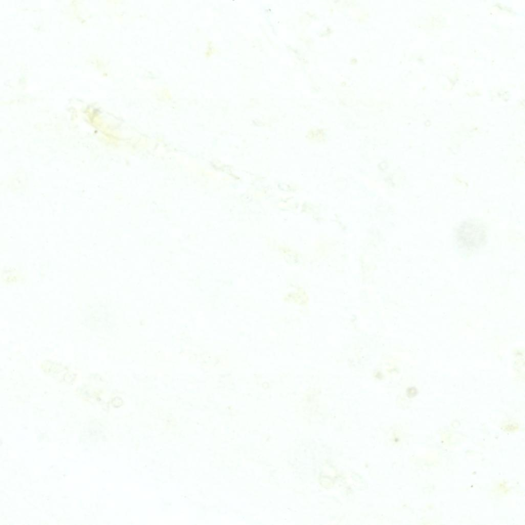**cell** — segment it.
<instances>
[{"label": "cell", "mask_w": 525, "mask_h": 525, "mask_svg": "<svg viewBox=\"0 0 525 525\" xmlns=\"http://www.w3.org/2000/svg\"><path fill=\"white\" fill-rule=\"evenodd\" d=\"M486 237L483 226L471 221L463 223L456 231V238L459 246L468 249L479 248Z\"/></svg>", "instance_id": "6da1fadb"}]
</instances>
